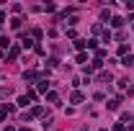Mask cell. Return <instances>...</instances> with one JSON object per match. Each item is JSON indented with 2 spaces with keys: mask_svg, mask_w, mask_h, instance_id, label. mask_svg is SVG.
<instances>
[{
  "mask_svg": "<svg viewBox=\"0 0 134 131\" xmlns=\"http://www.w3.org/2000/svg\"><path fill=\"white\" fill-rule=\"evenodd\" d=\"M111 26H114V28H121V26H124V18H121V16H114V18H111Z\"/></svg>",
  "mask_w": 134,
  "mask_h": 131,
  "instance_id": "obj_1",
  "label": "cell"
},
{
  "mask_svg": "<svg viewBox=\"0 0 134 131\" xmlns=\"http://www.w3.org/2000/svg\"><path fill=\"white\" fill-rule=\"evenodd\" d=\"M18 105H21V108L31 105V98H29V95H21V98H18Z\"/></svg>",
  "mask_w": 134,
  "mask_h": 131,
  "instance_id": "obj_2",
  "label": "cell"
},
{
  "mask_svg": "<svg viewBox=\"0 0 134 131\" xmlns=\"http://www.w3.org/2000/svg\"><path fill=\"white\" fill-rule=\"evenodd\" d=\"M36 77H39V72H34V69H29V72L23 75V80H29V82H34Z\"/></svg>",
  "mask_w": 134,
  "mask_h": 131,
  "instance_id": "obj_3",
  "label": "cell"
},
{
  "mask_svg": "<svg viewBox=\"0 0 134 131\" xmlns=\"http://www.w3.org/2000/svg\"><path fill=\"white\" fill-rule=\"evenodd\" d=\"M36 90H39V93H47V90H49V82H47V80H41V82H39V87H36Z\"/></svg>",
  "mask_w": 134,
  "mask_h": 131,
  "instance_id": "obj_4",
  "label": "cell"
},
{
  "mask_svg": "<svg viewBox=\"0 0 134 131\" xmlns=\"http://www.w3.org/2000/svg\"><path fill=\"white\" fill-rule=\"evenodd\" d=\"M119 103H121V100H119V98L108 100V108H111V111H119Z\"/></svg>",
  "mask_w": 134,
  "mask_h": 131,
  "instance_id": "obj_5",
  "label": "cell"
},
{
  "mask_svg": "<svg viewBox=\"0 0 134 131\" xmlns=\"http://www.w3.org/2000/svg\"><path fill=\"white\" fill-rule=\"evenodd\" d=\"M8 59H10V62H13V59H18V46H13V49L8 51Z\"/></svg>",
  "mask_w": 134,
  "mask_h": 131,
  "instance_id": "obj_6",
  "label": "cell"
},
{
  "mask_svg": "<svg viewBox=\"0 0 134 131\" xmlns=\"http://www.w3.org/2000/svg\"><path fill=\"white\" fill-rule=\"evenodd\" d=\"M70 100H72V103H83V93H72Z\"/></svg>",
  "mask_w": 134,
  "mask_h": 131,
  "instance_id": "obj_7",
  "label": "cell"
},
{
  "mask_svg": "<svg viewBox=\"0 0 134 131\" xmlns=\"http://www.w3.org/2000/svg\"><path fill=\"white\" fill-rule=\"evenodd\" d=\"M47 100H49V103H59V98H57V93H47Z\"/></svg>",
  "mask_w": 134,
  "mask_h": 131,
  "instance_id": "obj_8",
  "label": "cell"
},
{
  "mask_svg": "<svg viewBox=\"0 0 134 131\" xmlns=\"http://www.w3.org/2000/svg\"><path fill=\"white\" fill-rule=\"evenodd\" d=\"M21 46H23V49H29V46H34V41H31V39H26V36H23V41H21Z\"/></svg>",
  "mask_w": 134,
  "mask_h": 131,
  "instance_id": "obj_9",
  "label": "cell"
},
{
  "mask_svg": "<svg viewBox=\"0 0 134 131\" xmlns=\"http://www.w3.org/2000/svg\"><path fill=\"white\" fill-rule=\"evenodd\" d=\"M8 44H10V39H8V36H0V46H3V49H5V46H8Z\"/></svg>",
  "mask_w": 134,
  "mask_h": 131,
  "instance_id": "obj_10",
  "label": "cell"
},
{
  "mask_svg": "<svg viewBox=\"0 0 134 131\" xmlns=\"http://www.w3.org/2000/svg\"><path fill=\"white\" fill-rule=\"evenodd\" d=\"M10 95V87H0V98H8Z\"/></svg>",
  "mask_w": 134,
  "mask_h": 131,
  "instance_id": "obj_11",
  "label": "cell"
},
{
  "mask_svg": "<svg viewBox=\"0 0 134 131\" xmlns=\"http://www.w3.org/2000/svg\"><path fill=\"white\" fill-rule=\"evenodd\" d=\"M75 46H77V49H85V46H88V41H80V39H75Z\"/></svg>",
  "mask_w": 134,
  "mask_h": 131,
  "instance_id": "obj_12",
  "label": "cell"
},
{
  "mask_svg": "<svg viewBox=\"0 0 134 131\" xmlns=\"http://www.w3.org/2000/svg\"><path fill=\"white\" fill-rule=\"evenodd\" d=\"M121 64H126V67L134 64V57H132V54H129V57H124V62H121Z\"/></svg>",
  "mask_w": 134,
  "mask_h": 131,
  "instance_id": "obj_13",
  "label": "cell"
},
{
  "mask_svg": "<svg viewBox=\"0 0 134 131\" xmlns=\"http://www.w3.org/2000/svg\"><path fill=\"white\" fill-rule=\"evenodd\" d=\"M10 26H13V28L18 31V28H21V18H13V21H10Z\"/></svg>",
  "mask_w": 134,
  "mask_h": 131,
  "instance_id": "obj_14",
  "label": "cell"
},
{
  "mask_svg": "<svg viewBox=\"0 0 134 131\" xmlns=\"http://www.w3.org/2000/svg\"><path fill=\"white\" fill-rule=\"evenodd\" d=\"M114 131H126V129H124L121 123H116V126H114Z\"/></svg>",
  "mask_w": 134,
  "mask_h": 131,
  "instance_id": "obj_15",
  "label": "cell"
},
{
  "mask_svg": "<svg viewBox=\"0 0 134 131\" xmlns=\"http://www.w3.org/2000/svg\"><path fill=\"white\" fill-rule=\"evenodd\" d=\"M0 121H5V111H0Z\"/></svg>",
  "mask_w": 134,
  "mask_h": 131,
  "instance_id": "obj_16",
  "label": "cell"
},
{
  "mask_svg": "<svg viewBox=\"0 0 134 131\" xmlns=\"http://www.w3.org/2000/svg\"><path fill=\"white\" fill-rule=\"evenodd\" d=\"M5 131H16V129H13V126H5Z\"/></svg>",
  "mask_w": 134,
  "mask_h": 131,
  "instance_id": "obj_17",
  "label": "cell"
},
{
  "mask_svg": "<svg viewBox=\"0 0 134 131\" xmlns=\"http://www.w3.org/2000/svg\"><path fill=\"white\" fill-rule=\"evenodd\" d=\"M21 131H34V129H26V126H23V129H21Z\"/></svg>",
  "mask_w": 134,
  "mask_h": 131,
  "instance_id": "obj_18",
  "label": "cell"
},
{
  "mask_svg": "<svg viewBox=\"0 0 134 131\" xmlns=\"http://www.w3.org/2000/svg\"><path fill=\"white\" fill-rule=\"evenodd\" d=\"M100 131H108V129H100Z\"/></svg>",
  "mask_w": 134,
  "mask_h": 131,
  "instance_id": "obj_19",
  "label": "cell"
},
{
  "mask_svg": "<svg viewBox=\"0 0 134 131\" xmlns=\"http://www.w3.org/2000/svg\"><path fill=\"white\" fill-rule=\"evenodd\" d=\"M80 131H88V129H80Z\"/></svg>",
  "mask_w": 134,
  "mask_h": 131,
  "instance_id": "obj_20",
  "label": "cell"
},
{
  "mask_svg": "<svg viewBox=\"0 0 134 131\" xmlns=\"http://www.w3.org/2000/svg\"><path fill=\"white\" fill-rule=\"evenodd\" d=\"M132 28H134V23H132Z\"/></svg>",
  "mask_w": 134,
  "mask_h": 131,
  "instance_id": "obj_21",
  "label": "cell"
}]
</instances>
